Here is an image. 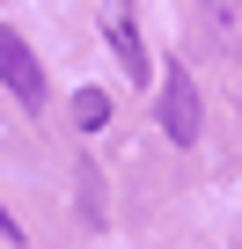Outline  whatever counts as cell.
<instances>
[{"label": "cell", "mask_w": 242, "mask_h": 249, "mask_svg": "<svg viewBox=\"0 0 242 249\" xmlns=\"http://www.w3.org/2000/svg\"><path fill=\"white\" fill-rule=\"evenodd\" d=\"M0 234H8V242H22V220H15L8 205H0Z\"/></svg>", "instance_id": "5b68a950"}, {"label": "cell", "mask_w": 242, "mask_h": 249, "mask_svg": "<svg viewBox=\"0 0 242 249\" xmlns=\"http://www.w3.org/2000/svg\"><path fill=\"white\" fill-rule=\"evenodd\" d=\"M162 132H169L176 147H191V140H198V88H191L184 59H176V66H162Z\"/></svg>", "instance_id": "7a4b0ae2"}, {"label": "cell", "mask_w": 242, "mask_h": 249, "mask_svg": "<svg viewBox=\"0 0 242 249\" xmlns=\"http://www.w3.org/2000/svg\"><path fill=\"white\" fill-rule=\"evenodd\" d=\"M74 124H81V132L110 124V95H103V88H81V95H74Z\"/></svg>", "instance_id": "277c9868"}, {"label": "cell", "mask_w": 242, "mask_h": 249, "mask_svg": "<svg viewBox=\"0 0 242 249\" xmlns=\"http://www.w3.org/2000/svg\"><path fill=\"white\" fill-rule=\"evenodd\" d=\"M110 52H117V66H125V81H147V52H140V30L125 15H110Z\"/></svg>", "instance_id": "3957f363"}, {"label": "cell", "mask_w": 242, "mask_h": 249, "mask_svg": "<svg viewBox=\"0 0 242 249\" xmlns=\"http://www.w3.org/2000/svg\"><path fill=\"white\" fill-rule=\"evenodd\" d=\"M0 88H8L22 110H44V66H37V52L0 22Z\"/></svg>", "instance_id": "6da1fadb"}]
</instances>
